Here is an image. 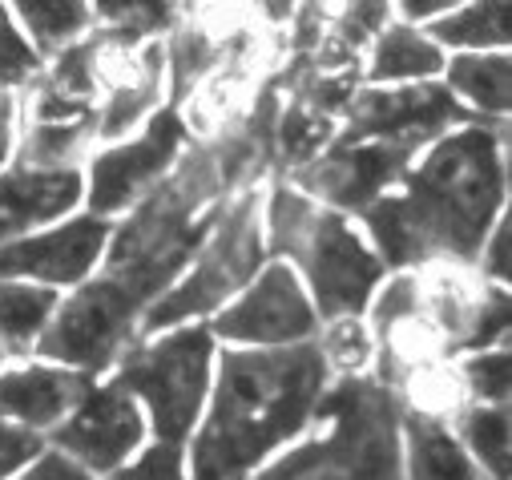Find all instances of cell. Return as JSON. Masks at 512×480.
<instances>
[{
	"mask_svg": "<svg viewBox=\"0 0 512 480\" xmlns=\"http://www.w3.org/2000/svg\"><path fill=\"white\" fill-rule=\"evenodd\" d=\"M210 331L198 327H182L158 343L146 347H130L117 359V388L125 396H142L150 416H154V436L158 444H174L182 448V440L190 436V428L198 424L202 412V396L210 384Z\"/></svg>",
	"mask_w": 512,
	"mask_h": 480,
	"instance_id": "obj_6",
	"label": "cell"
},
{
	"mask_svg": "<svg viewBox=\"0 0 512 480\" xmlns=\"http://www.w3.org/2000/svg\"><path fill=\"white\" fill-rule=\"evenodd\" d=\"M504 126L472 122L436 142L404 190L383 194L363 222L392 267H468L504 206Z\"/></svg>",
	"mask_w": 512,
	"mask_h": 480,
	"instance_id": "obj_1",
	"label": "cell"
},
{
	"mask_svg": "<svg viewBox=\"0 0 512 480\" xmlns=\"http://www.w3.org/2000/svg\"><path fill=\"white\" fill-rule=\"evenodd\" d=\"M323 388L327 364L315 343L226 351L210 416L194 444V480H242L311 424Z\"/></svg>",
	"mask_w": 512,
	"mask_h": 480,
	"instance_id": "obj_2",
	"label": "cell"
},
{
	"mask_svg": "<svg viewBox=\"0 0 512 480\" xmlns=\"http://www.w3.org/2000/svg\"><path fill=\"white\" fill-rule=\"evenodd\" d=\"M388 5H351V9H343V17L327 29V41L335 45V49H343L347 57H359V49L371 41V37H379V29H383V21H388Z\"/></svg>",
	"mask_w": 512,
	"mask_h": 480,
	"instance_id": "obj_29",
	"label": "cell"
},
{
	"mask_svg": "<svg viewBox=\"0 0 512 480\" xmlns=\"http://www.w3.org/2000/svg\"><path fill=\"white\" fill-rule=\"evenodd\" d=\"M57 311V295L49 287H25V283H0V347L25 355L45 335L49 319Z\"/></svg>",
	"mask_w": 512,
	"mask_h": 480,
	"instance_id": "obj_19",
	"label": "cell"
},
{
	"mask_svg": "<svg viewBox=\"0 0 512 480\" xmlns=\"http://www.w3.org/2000/svg\"><path fill=\"white\" fill-rule=\"evenodd\" d=\"M343 117H347V130L335 138V146L400 142L416 150L440 138L448 126L476 122L444 85H432V81L408 85V89H359L343 109Z\"/></svg>",
	"mask_w": 512,
	"mask_h": 480,
	"instance_id": "obj_7",
	"label": "cell"
},
{
	"mask_svg": "<svg viewBox=\"0 0 512 480\" xmlns=\"http://www.w3.org/2000/svg\"><path fill=\"white\" fill-rule=\"evenodd\" d=\"M311 420L319 432L259 480H404L400 392L375 376H343L319 396Z\"/></svg>",
	"mask_w": 512,
	"mask_h": 480,
	"instance_id": "obj_3",
	"label": "cell"
},
{
	"mask_svg": "<svg viewBox=\"0 0 512 480\" xmlns=\"http://www.w3.org/2000/svg\"><path fill=\"white\" fill-rule=\"evenodd\" d=\"M21 480H89V472L61 452H45V456H37V464Z\"/></svg>",
	"mask_w": 512,
	"mask_h": 480,
	"instance_id": "obj_33",
	"label": "cell"
},
{
	"mask_svg": "<svg viewBox=\"0 0 512 480\" xmlns=\"http://www.w3.org/2000/svg\"><path fill=\"white\" fill-rule=\"evenodd\" d=\"M319 327L311 299L303 295L291 267H267L254 287L214 319V335L234 343H263V347H295L307 343Z\"/></svg>",
	"mask_w": 512,
	"mask_h": 480,
	"instance_id": "obj_11",
	"label": "cell"
},
{
	"mask_svg": "<svg viewBox=\"0 0 512 480\" xmlns=\"http://www.w3.org/2000/svg\"><path fill=\"white\" fill-rule=\"evenodd\" d=\"M484 279H496V283L508 279V222H504V218L496 222L492 247L484 251Z\"/></svg>",
	"mask_w": 512,
	"mask_h": 480,
	"instance_id": "obj_34",
	"label": "cell"
},
{
	"mask_svg": "<svg viewBox=\"0 0 512 480\" xmlns=\"http://www.w3.org/2000/svg\"><path fill=\"white\" fill-rule=\"evenodd\" d=\"M109 480H186L182 476V448L154 444L134 468H117Z\"/></svg>",
	"mask_w": 512,
	"mask_h": 480,
	"instance_id": "obj_31",
	"label": "cell"
},
{
	"mask_svg": "<svg viewBox=\"0 0 512 480\" xmlns=\"http://www.w3.org/2000/svg\"><path fill=\"white\" fill-rule=\"evenodd\" d=\"M97 17L105 21V29L97 33L105 45H113V49H138L154 33H166V29L174 33L182 9L178 5H150V0H138V5H101Z\"/></svg>",
	"mask_w": 512,
	"mask_h": 480,
	"instance_id": "obj_22",
	"label": "cell"
},
{
	"mask_svg": "<svg viewBox=\"0 0 512 480\" xmlns=\"http://www.w3.org/2000/svg\"><path fill=\"white\" fill-rule=\"evenodd\" d=\"M400 436L408 440V472L404 480H484L468 448L448 432L444 420L404 408Z\"/></svg>",
	"mask_w": 512,
	"mask_h": 480,
	"instance_id": "obj_17",
	"label": "cell"
},
{
	"mask_svg": "<svg viewBox=\"0 0 512 480\" xmlns=\"http://www.w3.org/2000/svg\"><path fill=\"white\" fill-rule=\"evenodd\" d=\"M0 359H5V347H0Z\"/></svg>",
	"mask_w": 512,
	"mask_h": 480,
	"instance_id": "obj_37",
	"label": "cell"
},
{
	"mask_svg": "<svg viewBox=\"0 0 512 480\" xmlns=\"http://www.w3.org/2000/svg\"><path fill=\"white\" fill-rule=\"evenodd\" d=\"M259 206H263L259 190H242V198H234V202L222 206L214 230L206 234V243L198 251L194 271L142 315L138 335L166 331V327H174L182 319L210 315L238 287H246L254 279V271L263 267V255H267L263 251V218H259Z\"/></svg>",
	"mask_w": 512,
	"mask_h": 480,
	"instance_id": "obj_5",
	"label": "cell"
},
{
	"mask_svg": "<svg viewBox=\"0 0 512 480\" xmlns=\"http://www.w3.org/2000/svg\"><path fill=\"white\" fill-rule=\"evenodd\" d=\"M37 452H41V436L37 432L0 420V480L13 476L21 464H29Z\"/></svg>",
	"mask_w": 512,
	"mask_h": 480,
	"instance_id": "obj_32",
	"label": "cell"
},
{
	"mask_svg": "<svg viewBox=\"0 0 512 480\" xmlns=\"http://www.w3.org/2000/svg\"><path fill=\"white\" fill-rule=\"evenodd\" d=\"M416 146L400 142H359V146H331L315 162L291 170V182L307 198H323L339 210H367L383 198L392 182L404 178Z\"/></svg>",
	"mask_w": 512,
	"mask_h": 480,
	"instance_id": "obj_10",
	"label": "cell"
},
{
	"mask_svg": "<svg viewBox=\"0 0 512 480\" xmlns=\"http://www.w3.org/2000/svg\"><path fill=\"white\" fill-rule=\"evenodd\" d=\"M182 142H186V122L170 105V109H158L150 117L142 138H134L130 146H113V150L97 154L89 162V210H93V218H105V214H117L125 206L142 202L166 178V170L178 162Z\"/></svg>",
	"mask_w": 512,
	"mask_h": 480,
	"instance_id": "obj_9",
	"label": "cell"
},
{
	"mask_svg": "<svg viewBox=\"0 0 512 480\" xmlns=\"http://www.w3.org/2000/svg\"><path fill=\"white\" fill-rule=\"evenodd\" d=\"M448 93L468 97L480 113H504L508 109V57H456L448 65Z\"/></svg>",
	"mask_w": 512,
	"mask_h": 480,
	"instance_id": "obj_23",
	"label": "cell"
},
{
	"mask_svg": "<svg viewBox=\"0 0 512 480\" xmlns=\"http://www.w3.org/2000/svg\"><path fill=\"white\" fill-rule=\"evenodd\" d=\"M448 5H440V0H412V5H404L408 17H432V13H444Z\"/></svg>",
	"mask_w": 512,
	"mask_h": 480,
	"instance_id": "obj_36",
	"label": "cell"
},
{
	"mask_svg": "<svg viewBox=\"0 0 512 480\" xmlns=\"http://www.w3.org/2000/svg\"><path fill=\"white\" fill-rule=\"evenodd\" d=\"M444 69L440 49L412 25H392L375 37L371 49V81H412V77H436Z\"/></svg>",
	"mask_w": 512,
	"mask_h": 480,
	"instance_id": "obj_18",
	"label": "cell"
},
{
	"mask_svg": "<svg viewBox=\"0 0 512 480\" xmlns=\"http://www.w3.org/2000/svg\"><path fill=\"white\" fill-rule=\"evenodd\" d=\"M89 376L85 372H69V368H21L0 376V420H9L17 428H49L57 424L69 408L81 404V396L89 392Z\"/></svg>",
	"mask_w": 512,
	"mask_h": 480,
	"instance_id": "obj_15",
	"label": "cell"
},
{
	"mask_svg": "<svg viewBox=\"0 0 512 480\" xmlns=\"http://www.w3.org/2000/svg\"><path fill=\"white\" fill-rule=\"evenodd\" d=\"M37 73H41L37 49L25 45V37H21V29L13 25L9 9L0 5V77H5L9 85H21V81H29V77H37Z\"/></svg>",
	"mask_w": 512,
	"mask_h": 480,
	"instance_id": "obj_30",
	"label": "cell"
},
{
	"mask_svg": "<svg viewBox=\"0 0 512 480\" xmlns=\"http://www.w3.org/2000/svg\"><path fill=\"white\" fill-rule=\"evenodd\" d=\"M226 57H230V45L210 41V33H202V29H194V25H178V29L170 33V45H166V65H170V85H174V109H178V101H182L198 81H206Z\"/></svg>",
	"mask_w": 512,
	"mask_h": 480,
	"instance_id": "obj_21",
	"label": "cell"
},
{
	"mask_svg": "<svg viewBox=\"0 0 512 480\" xmlns=\"http://www.w3.org/2000/svg\"><path fill=\"white\" fill-rule=\"evenodd\" d=\"M319 355H323L327 368H335L343 376H359L371 364L375 347H371V339H367L359 319H335L331 331H327V343L319 347Z\"/></svg>",
	"mask_w": 512,
	"mask_h": 480,
	"instance_id": "obj_27",
	"label": "cell"
},
{
	"mask_svg": "<svg viewBox=\"0 0 512 480\" xmlns=\"http://www.w3.org/2000/svg\"><path fill=\"white\" fill-rule=\"evenodd\" d=\"M101 45V89L105 101L97 105V138L113 142L125 130H134V122L158 105L162 81H166V45L146 41L138 49H113L97 37Z\"/></svg>",
	"mask_w": 512,
	"mask_h": 480,
	"instance_id": "obj_13",
	"label": "cell"
},
{
	"mask_svg": "<svg viewBox=\"0 0 512 480\" xmlns=\"http://www.w3.org/2000/svg\"><path fill=\"white\" fill-rule=\"evenodd\" d=\"M460 436L468 444V456H476L484 480H508V412L504 408H468L460 416Z\"/></svg>",
	"mask_w": 512,
	"mask_h": 480,
	"instance_id": "obj_25",
	"label": "cell"
},
{
	"mask_svg": "<svg viewBox=\"0 0 512 480\" xmlns=\"http://www.w3.org/2000/svg\"><path fill=\"white\" fill-rule=\"evenodd\" d=\"M460 380L468 396H476L488 408H504L508 400V351H484L460 368Z\"/></svg>",
	"mask_w": 512,
	"mask_h": 480,
	"instance_id": "obj_28",
	"label": "cell"
},
{
	"mask_svg": "<svg viewBox=\"0 0 512 480\" xmlns=\"http://www.w3.org/2000/svg\"><path fill=\"white\" fill-rule=\"evenodd\" d=\"M109 226L105 218H77L69 226H57L37 238L0 247V283L13 279H41V283H81L89 267L105 251Z\"/></svg>",
	"mask_w": 512,
	"mask_h": 480,
	"instance_id": "obj_14",
	"label": "cell"
},
{
	"mask_svg": "<svg viewBox=\"0 0 512 480\" xmlns=\"http://www.w3.org/2000/svg\"><path fill=\"white\" fill-rule=\"evenodd\" d=\"M428 41L440 49V45H476V49H488V45H504L508 41V9L504 5H468V9H456L448 17H440L436 25H428Z\"/></svg>",
	"mask_w": 512,
	"mask_h": 480,
	"instance_id": "obj_24",
	"label": "cell"
},
{
	"mask_svg": "<svg viewBox=\"0 0 512 480\" xmlns=\"http://www.w3.org/2000/svg\"><path fill=\"white\" fill-rule=\"evenodd\" d=\"M267 255H291L319 303V311L335 319H355L383 275V263L359 243L339 210L319 206L295 186L279 182L267 202Z\"/></svg>",
	"mask_w": 512,
	"mask_h": 480,
	"instance_id": "obj_4",
	"label": "cell"
},
{
	"mask_svg": "<svg viewBox=\"0 0 512 480\" xmlns=\"http://www.w3.org/2000/svg\"><path fill=\"white\" fill-rule=\"evenodd\" d=\"M142 432H146V424H142L134 396H125L117 384H101L81 396L69 424H61L53 432V444L61 448V456H69L85 472L89 468L109 472L138 448Z\"/></svg>",
	"mask_w": 512,
	"mask_h": 480,
	"instance_id": "obj_12",
	"label": "cell"
},
{
	"mask_svg": "<svg viewBox=\"0 0 512 480\" xmlns=\"http://www.w3.org/2000/svg\"><path fill=\"white\" fill-rule=\"evenodd\" d=\"M13 113H17V105H13V93L0 85V162L9 158V142H13Z\"/></svg>",
	"mask_w": 512,
	"mask_h": 480,
	"instance_id": "obj_35",
	"label": "cell"
},
{
	"mask_svg": "<svg viewBox=\"0 0 512 480\" xmlns=\"http://www.w3.org/2000/svg\"><path fill=\"white\" fill-rule=\"evenodd\" d=\"M17 13L25 17L41 53L69 49V41L81 37L89 29V17H93L89 5H17Z\"/></svg>",
	"mask_w": 512,
	"mask_h": 480,
	"instance_id": "obj_26",
	"label": "cell"
},
{
	"mask_svg": "<svg viewBox=\"0 0 512 480\" xmlns=\"http://www.w3.org/2000/svg\"><path fill=\"white\" fill-rule=\"evenodd\" d=\"M97 142V122H25L17 166L73 170V162Z\"/></svg>",
	"mask_w": 512,
	"mask_h": 480,
	"instance_id": "obj_20",
	"label": "cell"
},
{
	"mask_svg": "<svg viewBox=\"0 0 512 480\" xmlns=\"http://www.w3.org/2000/svg\"><path fill=\"white\" fill-rule=\"evenodd\" d=\"M134 339L138 319L93 279L49 319L45 335L37 339V351L65 368L105 372L134 347Z\"/></svg>",
	"mask_w": 512,
	"mask_h": 480,
	"instance_id": "obj_8",
	"label": "cell"
},
{
	"mask_svg": "<svg viewBox=\"0 0 512 480\" xmlns=\"http://www.w3.org/2000/svg\"><path fill=\"white\" fill-rule=\"evenodd\" d=\"M81 174L77 170H29L13 166L0 174V243H9L21 230L49 222L77 206Z\"/></svg>",
	"mask_w": 512,
	"mask_h": 480,
	"instance_id": "obj_16",
	"label": "cell"
}]
</instances>
